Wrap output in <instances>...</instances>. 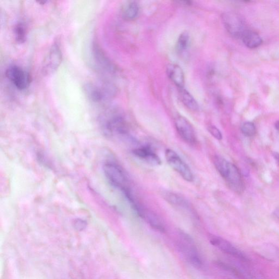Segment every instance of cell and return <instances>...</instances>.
<instances>
[{
	"instance_id": "obj_1",
	"label": "cell",
	"mask_w": 279,
	"mask_h": 279,
	"mask_svg": "<svg viewBox=\"0 0 279 279\" xmlns=\"http://www.w3.org/2000/svg\"><path fill=\"white\" fill-rule=\"evenodd\" d=\"M213 160L217 171L226 181L229 187L235 193H242L244 184L239 169L220 156H215Z\"/></svg>"
},
{
	"instance_id": "obj_2",
	"label": "cell",
	"mask_w": 279,
	"mask_h": 279,
	"mask_svg": "<svg viewBox=\"0 0 279 279\" xmlns=\"http://www.w3.org/2000/svg\"><path fill=\"white\" fill-rule=\"evenodd\" d=\"M103 169L107 181L121 192L131 187L128 176L118 162L113 160L106 161Z\"/></svg>"
},
{
	"instance_id": "obj_3",
	"label": "cell",
	"mask_w": 279,
	"mask_h": 279,
	"mask_svg": "<svg viewBox=\"0 0 279 279\" xmlns=\"http://www.w3.org/2000/svg\"><path fill=\"white\" fill-rule=\"evenodd\" d=\"M85 91L88 98L96 103H103L113 98L117 93L116 87L110 83L87 84Z\"/></svg>"
},
{
	"instance_id": "obj_4",
	"label": "cell",
	"mask_w": 279,
	"mask_h": 279,
	"mask_svg": "<svg viewBox=\"0 0 279 279\" xmlns=\"http://www.w3.org/2000/svg\"><path fill=\"white\" fill-rule=\"evenodd\" d=\"M178 246L186 260L196 268L203 267L201 256L192 238L185 233H181Z\"/></svg>"
},
{
	"instance_id": "obj_5",
	"label": "cell",
	"mask_w": 279,
	"mask_h": 279,
	"mask_svg": "<svg viewBox=\"0 0 279 279\" xmlns=\"http://www.w3.org/2000/svg\"><path fill=\"white\" fill-rule=\"evenodd\" d=\"M165 154L168 164L184 180L189 182L194 181V177L192 170L178 153L172 149H167Z\"/></svg>"
},
{
	"instance_id": "obj_6",
	"label": "cell",
	"mask_w": 279,
	"mask_h": 279,
	"mask_svg": "<svg viewBox=\"0 0 279 279\" xmlns=\"http://www.w3.org/2000/svg\"><path fill=\"white\" fill-rule=\"evenodd\" d=\"M209 241L213 246L219 249L222 253L226 254L235 259L243 263H249V258L243 252L234 246V244L224 238L212 236L209 238Z\"/></svg>"
},
{
	"instance_id": "obj_7",
	"label": "cell",
	"mask_w": 279,
	"mask_h": 279,
	"mask_svg": "<svg viewBox=\"0 0 279 279\" xmlns=\"http://www.w3.org/2000/svg\"><path fill=\"white\" fill-rule=\"evenodd\" d=\"M6 76L20 91L26 90L31 83L30 74L18 66L10 67L6 72Z\"/></svg>"
},
{
	"instance_id": "obj_8",
	"label": "cell",
	"mask_w": 279,
	"mask_h": 279,
	"mask_svg": "<svg viewBox=\"0 0 279 279\" xmlns=\"http://www.w3.org/2000/svg\"><path fill=\"white\" fill-rule=\"evenodd\" d=\"M63 60V53L58 43L53 44L45 57L42 66L44 76H49L55 72L60 67Z\"/></svg>"
},
{
	"instance_id": "obj_9",
	"label": "cell",
	"mask_w": 279,
	"mask_h": 279,
	"mask_svg": "<svg viewBox=\"0 0 279 279\" xmlns=\"http://www.w3.org/2000/svg\"><path fill=\"white\" fill-rule=\"evenodd\" d=\"M175 125L177 132L184 141L190 145L197 144V139L195 129L186 118L179 116L175 120Z\"/></svg>"
},
{
	"instance_id": "obj_10",
	"label": "cell",
	"mask_w": 279,
	"mask_h": 279,
	"mask_svg": "<svg viewBox=\"0 0 279 279\" xmlns=\"http://www.w3.org/2000/svg\"><path fill=\"white\" fill-rule=\"evenodd\" d=\"M223 22L231 35L235 38H241L246 31L242 19L235 13H227L223 17Z\"/></svg>"
},
{
	"instance_id": "obj_11",
	"label": "cell",
	"mask_w": 279,
	"mask_h": 279,
	"mask_svg": "<svg viewBox=\"0 0 279 279\" xmlns=\"http://www.w3.org/2000/svg\"><path fill=\"white\" fill-rule=\"evenodd\" d=\"M137 214L145 220L153 229L161 233H165L166 228L164 222L153 211L143 206Z\"/></svg>"
},
{
	"instance_id": "obj_12",
	"label": "cell",
	"mask_w": 279,
	"mask_h": 279,
	"mask_svg": "<svg viewBox=\"0 0 279 279\" xmlns=\"http://www.w3.org/2000/svg\"><path fill=\"white\" fill-rule=\"evenodd\" d=\"M133 154L148 164L153 166H159L161 164L159 156L153 150L151 147L143 146L136 148L132 151Z\"/></svg>"
},
{
	"instance_id": "obj_13",
	"label": "cell",
	"mask_w": 279,
	"mask_h": 279,
	"mask_svg": "<svg viewBox=\"0 0 279 279\" xmlns=\"http://www.w3.org/2000/svg\"><path fill=\"white\" fill-rule=\"evenodd\" d=\"M162 195L164 199L172 206L186 211L189 213H193V207L182 195L170 192H164Z\"/></svg>"
},
{
	"instance_id": "obj_14",
	"label": "cell",
	"mask_w": 279,
	"mask_h": 279,
	"mask_svg": "<svg viewBox=\"0 0 279 279\" xmlns=\"http://www.w3.org/2000/svg\"><path fill=\"white\" fill-rule=\"evenodd\" d=\"M167 74L176 86L179 88H184L185 79L182 68L178 65L170 64L167 66Z\"/></svg>"
},
{
	"instance_id": "obj_15",
	"label": "cell",
	"mask_w": 279,
	"mask_h": 279,
	"mask_svg": "<svg viewBox=\"0 0 279 279\" xmlns=\"http://www.w3.org/2000/svg\"><path fill=\"white\" fill-rule=\"evenodd\" d=\"M94 57L96 62L104 71L108 73L114 72L115 69L109 60L105 55V54L98 45H94L93 48Z\"/></svg>"
},
{
	"instance_id": "obj_16",
	"label": "cell",
	"mask_w": 279,
	"mask_h": 279,
	"mask_svg": "<svg viewBox=\"0 0 279 279\" xmlns=\"http://www.w3.org/2000/svg\"><path fill=\"white\" fill-rule=\"evenodd\" d=\"M241 38L243 43L250 49H255L262 44V39L255 32L246 30L243 33Z\"/></svg>"
},
{
	"instance_id": "obj_17",
	"label": "cell",
	"mask_w": 279,
	"mask_h": 279,
	"mask_svg": "<svg viewBox=\"0 0 279 279\" xmlns=\"http://www.w3.org/2000/svg\"><path fill=\"white\" fill-rule=\"evenodd\" d=\"M180 97L182 103L186 106L188 109L193 111H197L199 109L198 103L188 91L185 88H179Z\"/></svg>"
},
{
	"instance_id": "obj_18",
	"label": "cell",
	"mask_w": 279,
	"mask_h": 279,
	"mask_svg": "<svg viewBox=\"0 0 279 279\" xmlns=\"http://www.w3.org/2000/svg\"><path fill=\"white\" fill-rule=\"evenodd\" d=\"M140 11L139 5L135 2L128 3L122 11V17L127 21H132L137 18Z\"/></svg>"
},
{
	"instance_id": "obj_19",
	"label": "cell",
	"mask_w": 279,
	"mask_h": 279,
	"mask_svg": "<svg viewBox=\"0 0 279 279\" xmlns=\"http://www.w3.org/2000/svg\"><path fill=\"white\" fill-rule=\"evenodd\" d=\"M190 36L189 33L185 32L180 36L176 44V50L180 53L186 51L190 45Z\"/></svg>"
},
{
	"instance_id": "obj_20",
	"label": "cell",
	"mask_w": 279,
	"mask_h": 279,
	"mask_svg": "<svg viewBox=\"0 0 279 279\" xmlns=\"http://www.w3.org/2000/svg\"><path fill=\"white\" fill-rule=\"evenodd\" d=\"M260 254L270 260H272V258L276 260L279 258V249L274 246L266 245L260 248Z\"/></svg>"
},
{
	"instance_id": "obj_21",
	"label": "cell",
	"mask_w": 279,
	"mask_h": 279,
	"mask_svg": "<svg viewBox=\"0 0 279 279\" xmlns=\"http://www.w3.org/2000/svg\"><path fill=\"white\" fill-rule=\"evenodd\" d=\"M15 35L17 42L19 43L25 42L26 38V28L23 23H18L15 28Z\"/></svg>"
},
{
	"instance_id": "obj_22",
	"label": "cell",
	"mask_w": 279,
	"mask_h": 279,
	"mask_svg": "<svg viewBox=\"0 0 279 279\" xmlns=\"http://www.w3.org/2000/svg\"><path fill=\"white\" fill-rule=\"evenodd\" d=\"M241 131L244 135L248 137H251L255 134L256 129L253 123L247 122L242 126Z\"/></svg>"
},
{
	"instance_id": "obj_23",
	"label": "cell",
	"mask_w": 279,
	"mask_h": 279,
	"mask_svg": "<svg viewBox=\"0 0 279 279\" xmlns=\"http://www.w3.org/2000/svg\"><path fill=\"white\" fill-rule=\"evenodd\" d=\"M208 130L209 133L213 137L218 140H221L222 139V135L219 129L214 126H210L208 127Z\"/></svg>"
},
{
	"instance_id": "obj_24",
	"label": "cell",
	"mask_w": 279,
	"mask_h": 279,
	"mask_svg": "<svg viewBox=\"0 0 279 279\" xmlns=\"http://www.w3.org/2000/svg\"><path fill=\"white\" fill-rule=\"evenodd\" d=\"M274 155V158L277 162V164L279 165V153H275Z\"/></svg>"
},
{
	"instance_id": "obj_25",
	"label": "cell",
	"mask_w": 279,
	"mask_h": 279,
	"mask_svg": "<svg viewBox=\"0 0 279 279\" xmlns=\"http://www.w3.org/2000/svg\"><path fill=\"white\" fill-rule=\"evenodd\" d=\"M275 215L278 217V218L279 219V208L277 209L276 210H275V212H274Z\"/></svg>"
},
{
	"instance_id": "obj_26",
	"label": "cell",
	"mask_w": 279,
	"mask_h": 279,
	"mask_svg": "<svg viewBox=\"0 0 279 279\" xmlns=\"http://www.w3.org/2000/svg\"><path fill=\"white\" fill-rule=\"evenodd\" d=\"M275 127H276L277 130H278L279 131V121H277L276 122V123L275 124Z\"/></svg>"
}]
</instances>
